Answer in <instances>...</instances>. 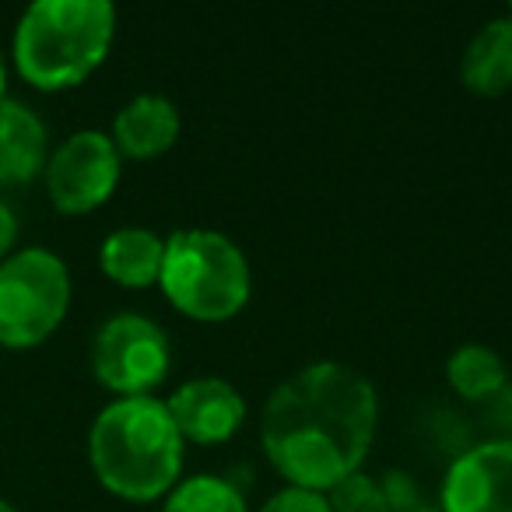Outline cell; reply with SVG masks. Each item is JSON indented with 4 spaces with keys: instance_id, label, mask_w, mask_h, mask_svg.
I'll return each mask as SVG.
<instances>
[{
    "instance_id": "3957f363",
    "label": "cell",
    "mask_w": 512,
    "mask_h": 512,
    "mask_svg": "<svg viewBox=\"0 0 512 512\" xmlns=\"http://www.w3.org/2000/svg\"><path fill=\"white\" fill-rule=\"evenodd\" d=\"M113 32L109 0H36L15 29V67L39 92L74 88L106 60Z\"/></svg>"
},
{
    "instance_id": "e0dca14e",
    "label": "cell",
    "mask_w": 512,
    "mask_h": 512,
    "mask_svg": "<svg viewBox=\"0 0 512 512\" xmlns=\"http://www.w3.org/2000/svg\"><path fill=\"white\" fill-rule=\"evenodd\" d=\"M260 512H330V502L323 491L288 484V488H281Z\"/></svg>"
},
{
    "instance_id": "2e32d148",
    "label": "cell",
    "mask_w": 512,
    "mask_h": 512,
    "mask_svg": "<svg viewBox=\"0 0 512 512\" xmlns=\"http://www.w3.org/2000/svg\"><path fill=\"white\" fill-rule=\"evenodd\" d=\"M330 502V512H393L383 495V484L365 470H355L344 481H337L330 491H323Z\"/></svg>"
},
{
    "instance_id": "44dd1931",
    "label": "cell",
    "mask_w": 512,
    "mask_h": 512,
    "mask_svg": "<svg viewBox=\"0 0 512 512\" xmlns=\"http://www.w3.org/2000/svg\"><path fill=\"white\" fill-rule=\"evenodd\" d=\"M0 512H18V509L11 502H4V498H0Z\"/></svg>"
},
{
    "instance_id": "ba28073f",
    "label": "cell",
    "mask_w": 512,
    "mask_h": 512,
    "mask_svg": "<svg viewBox=\"0 0 512 512\" xmlns=\"http://www.w3.org/2000/svg\"><path fill=\"white\" fill-rule=\"evenodd\" d=\"M442 512H512V439L481 442L449 467Z\"/></svg>"
},
{
    "instance_id": "9c48e42d",
    "label": "cell",
    "mask_w": 512,
    "mask_h": 512,
    "mask_svg": "<svg viewBox=\"0 0 512 512\" xmlns=\"http://www.w3.org/2000/svg\"><path fill=\"white\" fill-rule=\"evenodd\" d=\"M165 407H169L183 442L190 439L200 442V446L232 439L242 421H246V400H242V393L232 383L214 376L183 383L165 400Z\"/></svg>"
},
{
    "instance_id": "277c9868",
    "label": "cell",
    "mask_w": 512,
    "mask_h": 512,
    "mask_svg": "<svg viewBox=\"0 0 512 512\" xmlns=\"http://www.w3.org/2000/svg\"><path fill=\"white\" fill-rule=\"evenodd\" d=\"M158 285L190 320L221 323L242 313L249 302V264L228 235L183 228L165 239Z\"/></svg>"
},
{
    "instance_id": "7a4b0ae2",
    "label": "cell",
    "mask_w": 512,
    "mask_h": 512,
    "mask_svg": "<svg viewBox=\"0 0 512 512\" xmlns=\"http://www.w3.org/2000/svg\"><path fill=\"white\" fill-rule=\"evenodd\" d=\"M88 456L102 488L130 502H151L179 484L183 435L162 400L120 397L95 418Z\"/></svg>"
},
{
    "instance_id": "ac0fdd59",
    "label": "cell",
    "mask_w": 512,
    "mask_h": 512,
    "mask_svg": "<svg viewBox=\"0 0 512 512\" xmlns=\"http://www.w3.org/2000/svg\"><path fill=\"white\" fill-rule=\"evenodd\" d=\"M379 484H383V495H386V502H390L393 512L421 509V495H418V488H414V481L407 474H400V470H390V474L379 477Z\"/></svg>"
},
{
    "instance_id": "9a60e30c",
    "label": "cell",
    "mask_w": 512,
    "mask_h": 512,
    "mask_svg": "<svg viewBox=\"0 0 512 512\" xmlns=\"http://www.w3.org/2000/svg\"><path fill=\"white\" fill-rule=\"evenodd\" d=\"M162 512H246V498L225 477L197 474L169 491Z\"/></svg>"
},
{
    "instance_id": "7c38bea8",
    "label": "cell",
    "mask_w": 512,
    "mask_h": 512,
    "mask_svg": "<svg viewBox=\"0 0 512 512\" xmlns=\"http://www.w3.org/2000/svg\"><path fill=\"white\" fill-rule=\"evenodd\" d=\"M460 78L474 95L495 99L512 88V15L491 18L474 32L460 60Z\"/></svg>"
},
{
    "instance_id": "52a82bcc",
    "label": "cell",
    "mask_w": 512,
    "mask_h": 512,
    "mask_svg": "<svg viewBox=\"0 0 512 512\" xmlns=\"http://www.w3.org/2000/svg\"><path fill=\"white\" fill-rule=\"evenodd\" d=\"M46 193L64 214H88L113 197L120 183V151L102 130H78L50 155Z\"/></svg>"
},
{
    "instance_id": "4fadbf2b",
    "label": "cell",
    "mask_w": 512,
    "mask_h": 512,
    "mask_svg": "<svg viewBox=\"0 0 512 512\" xmlns=\"http://www.w3.org/2000/svg\"><path fill=\"white\" fill-rule=\"evenodd\" d=\"M165 239H158L151 228H120L106 235L99 249V264L109 281L123 288H148L158 285L162 274Z\"/></svg>"
},
{
    "instance_id": "5b68a950",
    "label": "cell",
    "mask_w": 512,
    "mask_h": 512,
    "mask_svg": "<svg viewBox=\"0 0 512 512\" xmlns=\"http://www.w3.org/2000/svg\"><path fill=\"white\" fill-rule=\"evenodd\" d=\"M71 306V274L57 253L29 246L0 264V348L25 351L53 337Z\"/></svg>"
},
{
    "instance_id": "8992f818",
    "label": "cell",
    "mask_w": 512,
    "mask_h": 512,
    "mask_svg": "<svg viewBox=\"0 0 512 512\" xmlns=\"http://www.w3.org/2000/svg\"><path fill=\"white\" fill-rule=\"evenodd\" d=\"M172 365V348L155 320L137 313H120L106 320L92 344V369L106 390L120 397H148L165 383Z\"/></svg>"
},
{
    "instance_id": "30bf717a",
    "label": "cell",
    "mask_w": 512,
    "mask_h": 512,
    "mask_svg": "<svg viewBox=\"0 0 512 512\" xmlns=\"http://www.w3.org/2000/svg\"><path fill=\"white\" fill-rule=\"evenodd\" d=\"M46 127L25 102L0 99V183H32L46 169Z\"/></svg>"
},
{
    "instance_id": "7402d4cb",
    "label": "cell",
    "mask_w": 512,
    "mask_h": 512,
    "mask_svg": "<svg viewBox=\"0 0 512 512\" xmlns=\"http://www.w3.org/2000/svg\"><path fill=\"white\" fill-rule=\"evenodd\" d=\"M414 512H442V509H432V505H421V509H414Z\"/></svg>"
},
{
    "instance_id": "8fae6325",
    "label": "cell",
    "mask_w": 512,
    "mask_h": 512,
    "mask_svg": "<svg viewBox=\"0 0 512 512\" xmlns=\"http://www.w3.org/2000/svg\"><path fill=\"white\" fill-rule=\"evenodd\" d=\"M179 137V109L165 95H137L116 113L113 144L120 158H155Z\"/></svg>"
},
{
    "instance_id": "ffe728a7",
    "label": "cell",
    "mask_w": 512,
    "mask_h": 512,
    "mask_svg": "<svg viewBox=\"0 0 512 512\" xmlns=\"http://www.w3.org/2000/svg\"><path fill=\"white\" fill-rule=\"evenodd\" d=\"M4 88H8V67H4V57H0V99H4Z\"/></svg>"
},
{
    "instance_id": "603a6c76",
    "label": "cell",
    "mask_w": 512,
    "mask_h": 512,
    "mask_svg": "<svg viewBox=\"0 0 512 512\" xmlns=\"http://www.w3.org/2000/svg\"><path fill=\"white\" fill-rule=\"evenodd\" d=\"M509 15H512V11H509Z\"/></svg>"
},
{
    "instance_id": "5bb4252c",
    "label": "cell",
    "mask_w": 512,
    "mask_h": 512,
    "mask_svg": "<svg viewBox=\"0 0 512 512\" xmlns=\"http://www.w3.org/2000/svg\"><path fill=\"white\" fill-rule=\"evenodd\" d=\"M446 379L460 397L467 400H491L505 390L509 372L498 351L484 348V344H463L449 355Z\"/></svg>"
},
{
    "instance_id": "6da1fadb",
    "label": "cell",
    "mask_w": 512,
    "mask_h": 512,
    "mask_svg": "<svg viewBox=\"0 0 512 512\" xmlns=\"http://www.w3.org/2000/svg\"><path fill=\"white\" fill-rule=\"evenodd\" d=\"M379 418L372 383L341 362H313L271 393L260 418L264 453L295 488L330 491L362 470Z\"/></svg>"
},
{
    "instance_id": "d6986e66",
    "label": "cell",
    "mask_w": 512,
    "mask_h": 512,
    "mask_svg": "<svg viewBox=\"0 0 512 512\" xmlns=\"http://www.w3.org/2000/svg\"><path fill=\"white\" fill-rule=\"evenodd\" d=\"M15 239H18V218L15 211H11L4 200H0V264L11 256V249H15Z\"/></svg>"
}]
</instances>
